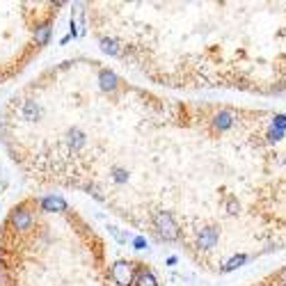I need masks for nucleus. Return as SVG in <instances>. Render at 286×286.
Listing matches in <instances>:
<instances>
[{"label":"nucleus","mask_w":286,"mask_h":286,"mask_svg":"<svg viewBox=\"0 0 286 286\" xmlns=\"http://www.w3.org/2000/svg\"><path fill=\"white\" fill-rule=\"evenodd\" d=\"M280 282H282V284L286 286V268H284V270H282V273H280Z\"/></svg>","instance_id":"4468645a"},{"label":"nucleus","mask_w":286,"mask_h":286,"mask_svg":"<svg viewBox=\"0 0 286 286\" xmlns=\"http://www.w3.org/2000/svg\"><path fill=\"white\" fill-rule=\"evenodd\" d=\"M135 286H156V280H154V275L149 273L147 268H140L135 275Z\"/></svg>","instance_id":"423d86ee"},{"label":"nucleus","mask_w":286,"mask_h":286,"mask_svg":"<svg viewBox=\"0 0 286 286\" xmlns=\"http://www.w3.org/2000/svg\"><path fill=\"white\" fill-rule=\"evenodd\" d=\"M44 206H46L48 211H53V209H60V211H64V209H66V204L62 202L60 197H48V199H44Z\"/></svg>","instance_id":"6e6552de"},{"label":"nucleus","mask_w":286,"mask_h":286,"mask_svg":"<svg viewBox=\"0 0 286 286\" xmlns=\"http://www.w3.org/2000/svg\"><path fill=\"white\" fill-rule=\"evenodd\" d=\"M154 227L158 236L165 240H176L179 238V225L174 222V218L167 211H156L154 213Z\"/></svg>","instance_id":"f257e3e1"},{"label":"nucleus","mask_w":286,"mask_h":286,"mask_svg":"<svg viewBox=\"0 0 286 286\" xmlns=\"http://www.w3.org/2000/svg\"><path fill=\"white\" fill-rule=\"evenodd\" d=\"M110 275L114 277V282L119 286H128L131 284V266L128 263H114L113 266V270H110Z\"/></svg>","instance_id":"7ed1b4c3"},{"label":"nucleus","mask_w":286,"mask_h":286,"mask_svg":"<svg viewBox=\"0 0 286 286\" xmlns=\"http://www.w3.org/2000/svg\"><path fill=\"white\" fill-rule=\"evenodd\" d=\"M48 32H51V28H48V25H39V30H37V42H39V44L46 42Z\"/></svg>","instance_id":"f8f14e48"},{"label":"nucleus","mask_w":286,"mask_h":286,"mask_svg":"<svg viewBox=\"0 0 286 286\" xmlns=\"http://www.w3.org/2000/svg\"><path fill=\"white\" fill-rule=\"evenodd\" d=\"M12 222H14L16 229H28L30 222H32V213L30 211H25V209H18V211L12 213Z\"/></svg>","instance_id":"39448f33"},{"label":"nucleus","mask_w":286,"mask_h":286,"mask_svg":"<svg viewBox=\"0 0 286 286\" xmlns=\"http://www.w3.org/2000/svg\"><path fill=\"white\" fill-rule=\"evenodd\" d=\"M273 128L286 133V114H275V117H273Z\"/></svg>","instance_id":"9d476101"},{"label":"nucleus","mask_w":286,"mask_h":286,"mask_svg":"<svg viewBox=\"0 0 286 286\" xmlns=\"http://www.w3.org/2000/svg\"><path fill=\"white\" fill-rule=\"evenodd\" d=\"M37 114H39V108H37L32 101L25 103V119H35Z\"/></svg>","instance_id":"9b49d317"},{"label":"nucleus","mask_w":286,"mask_h":286,"mask_svg":"<svg viewBox=\"0 0 286 286\" xmlns=\"http://www.w3.org/2000/svg\"><path fill=\"white\" fill-rule=\"evenodd\" d=\"M218 238H220V231H218L215 227L199 229V236H197V247H199V250H211V247H215Z\"/></svg>","instance_id":"f03ea898"},{"label":"nucleus","mask_w":286,"mask_h":286,"mask_svg":"<svg viewBox=\"0 0 286 286\" xmlns=\"http://www.w3.org/2000/svg\"><path fill=\"white\" fill-rule=\"evenodd\" d=\"M238 202H236V199H233V197H229V202H227V211H229V213H238Z\"/></svg>","instance_id":"ddd939ff"},{"label":"nucleus","mask_w":286,"mask_h":286,"mask_svg":"<svg viewBox=\"0 0 286 286\" xmlns=\"http://www.w3.org/2000/svg\"><path fill=\"white\" fill-rule=\"evenodd\" d=\"M233 126V113L231 110H218L213 117V128L218 131H227V128H231Z\"/></svg>","instance_id":"20e7f679"},{"label":"nucleus","mask_w":286,"mask_h":286,"mask_svg":"<svg viewBox=\"0 0 286 286\" xmlns=\"http://www.w3.org/2000/svg\"><path fill=\"white\" fill-rule=\"evenodd\" d=\"M245 261H247V254H236V256H231V259H229V261L222 266V273H231V270L240 268Z\"/></svg>","instance_id":"0eeeda50"},{"label":"nucleus","mask_w":286,"mask_h":286,"mask_svg":"<svg viewBox=\"0 0 286 286\" xmlns=\"http://www.w3.org/2000/svg\"><path fill=\"white\" fill-rule=\"evenodd\" d=\"M282 137H284V131H277V128H273V126H270V128H268V133H266V140H268L270 144L280 142Z\"/></svg>","instance_id":"1a4fd4ad"}]
</instances>
